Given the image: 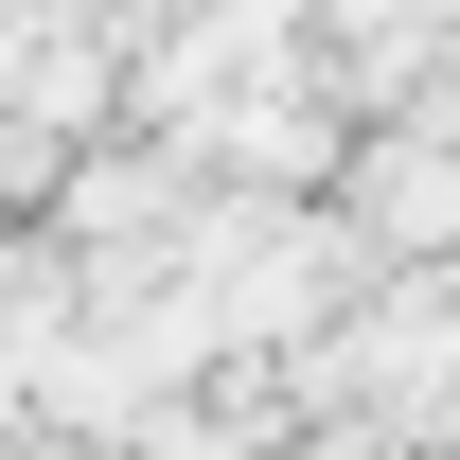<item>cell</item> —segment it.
<instances>
[{
	"label": "cell",
	"mask_w": 460,
	"mask_h": 460,
	"mask_svg": "<svg viewBox=\"0 0 460 460\" xmlns=\"http://www.w3.org/2000/svg\"><path fill=\"white\" fill-rule=\"evenodd\" d=\"M354 248L390 266V284H460V124H390L372 160L337 177Z\"/></svg>",
	"instance_id": "6da1fadb"
}]
</instances>
